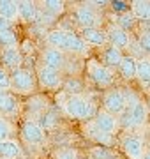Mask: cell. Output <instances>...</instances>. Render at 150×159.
Here are the masks:
<instances>
[{
  "instance_id": "obj_11",
  "label": "cell",
  "mask_w": 150,
  "mask_h": 159,
  "mask_svg": "<svg viewBox=\"0 0 150 159\" xmlns=\"http://www.w3.org/2000/svg\"><path fill=\"white\" fill-rule=\"evenodd\" d=\"M122 148L129 159H141L145 152V140L141 134L129 133L122 138Z\"/></svg>"
},
{
  "instance_id": "obj_21",
  "label": "cell",
  "mask_w": 150,
  "mask_h": 159,
  "mask_svg": "<svg viewBox=\"0 0 150 159\" xmlns=\"http://www.w3.org/2000/svg\"><path fill=\"white\" fill-rule=\"evenodd\" d=\"M131 14L136 21H150V2L148 0H134L131 2Z\"/></svg>"
},
{
  "instance_id": "obj_31",
  "label": "cell",
  "mask_w": 150,
  "mask_h": 159,
  "mask_svg": "<svg viewBox=\"0 0 150 159\" xmlns=\"http://www.w3.org/2000/svg\"><path fill=\"white\" fill-rule=\"evenodd\" d=\"M0 92H11V80H9V71L0 66Z\"/></svg>"
},
{
  "instance_id": "obj_7",
  "label": "cell",
  "mask_w": 150,
  "mask_h": 159,
  "mask_svg": "<svg viewBox=\"0 0 150 159\" xmlns=\"http://www.w3.org/2000/svg\"><path fill=\"white\" fill-rule=\"evenodd\" d=\"M20 134H21V140L25 142V145H29L30 148H39L46 143V133L32 119H27L21 122Z\"/></svg>"
},
{
  "instance_id": "obj_16",
  "label": "cell",
  "mask_w": 150,
  "mask_h": 159,
  "mask_svg": "<svg viewBox=\"0 0 150 159\" xmlns=\"http://www.w3.org/2000/svg\"><path fill=\"white\" fill-rule=\"evenodd\" d=\"M80 37L85 41L87 46H97V48H104L108 44L106 34L103 29H80Z\"/></svg>"
},
{
  "instance_id": "obj_23",
  "label": "cell",
  "mask_w": 150,
  "mask_h": 159,
  "mask_svg": "<svg viewBox=\"0 0 150 159\" xmlns=\"http://www.w3.org/2000/svg\"><path fill=\"white\" fill-rule=\"evenodd\" d=\"M0 16L9 20L11 23H16L20 20L18 16V4L12 0H0Z\"/></svg>"
},
{
  "instance_id": "obj_10",
  "label": "cell",
  "mask_w": 150,
  "mask_h": 159,
  "mask_svg": "<svg viewBox=\"0 0 150 159\" xmlns=\"http://www.w3.org/2000/svg\"><path fill=\"white\" fill-rule=\"evenodd\" d=\"M41 64H44L46 67L55 69L58 73H62L64 69L67 67V64H69V57L65 53H62V51L55 50V48L46 46L41 51Z\"/></svg>"
},
{
  "instance_id": "obj_36",
  "label": "cell",
  "mask_w": 150,
  "mask_h": 159,
  "mask_svg": "<svg viewBox=\"0 0 150 159\" xmlns=\"http://www.w3.org/2000/svg\"><path fill=\"white\" fill-rule=\"evenodd\" d=\"M147 32H150V29H148V30H147Z\"/></svg>"
},
{
  "instance_id": "obj_29",
  "label": "cell",
  "mask_w": 150,
  "mask_h": 159,
  "mask_svg": "<svg viewBox=\"0 0 150 159\" xmlns=\"http://www.w3.org/2000/svg\"><path fill=\"white\" fill-rule=\"evenodd\" d=\"M115 25L118 27V29L126 30L127 29H133L134 25H136V20H134V16L131 14V12H124V14H120V16L115 18Z\"/></svg>"
},
{
  "instance_id": "obj_38",
  "label": "cell",
  "mask_w": 150,
  "mask_h": 159,
  "mask_svg": "<svg viewBox=\"0 0 150 159\" xmlns=\"http://www.w3.org/2000/svg\"><path fill=\"white\" fill-rule=\"evenodd\" d=\"M115 159H117V157H115Z\"/></svg>"
},
{
  "instance_id": "obj_35",
  "label": "cell",
  "mask_w": 150,
  "mask_h": 159,
  "mask_svg": "<svg viewBox=\"0 0 150 159\" xmlns=\"http://www.w3.org/2000/svg\"><path fill=\"white\" fill-rule=\"evenodd\" d=\"M141 159H150V148H145L143 157H141Z\"/></svg>"
},
{
  "instance_id": "obj_14",
  "label": "cell",
  "mask_w": 150,
  "mask_h": 159,
  "mask_svg": "<svg viewBox=\"0 0 150 159\" xmlns=\"http://www.w3.org/2000/svg\"><path fill=\"white\" fill-rule=\"evenodd\" d=\"M92 122L97 129H101L103 133L110 134V136H115L117 133H118V129H120L118 119L113 117V115H110V113H106L104 110H97V111H95Z\"/></svg>"
},
{
  "instance_id": "obj_19",
  "label": "cell",
  "mask_w": 150,
  "mask_h": 159,
  "mask_svg": "<svg viewBox=\"0 0 150 159\" xmlns=\"http://www.w3.org/2000/svg\"><path fill=\"white\" fill-rule=\"evenodd\" d=\"M122 58H124V53H122L120 50H117V48H113V46L106 44L103 48V66H106L108 69H117L118 66H120Z\"/></svg>"
},
{
  "instance_id": "obj_3",
  "label": "cell",
  "mask_w": 150,
  "mask_h": 159,
  "mask_svg": "<svg viewBox=\"0 0 150 159\" xmlns=\"http://www.w3.org/2000/svg\"><path fill=\"white\" fill-rule=\"evenodd\" d=\"M9 80H11V92L14 96H32L37 90V80L30 69H14L9 73Z\"/></svg>"
},
{
  "instance_id": "obj_34",
  "label": "cell",
  "mask_w": 150,
  "mask_h": 159,
  "mask_svg": "<svg viewBox=\"0 0 150 159\" xmlns=\"http://www.w3.org/2000/svg\"><path fill=\"white\" fill-rule=\"evenodd\" d=\"M9 29H12V23L9 21V20L0 16V32H2V30H9Z\"/></svg>"
},
{
  "instance_id": "obj_28",
  "label": "cell",
  "mask_w": 150,
  "mask_h": 159,
  "mask_svg": "<svg viewBox=\"0 0 150 159\" xmlns=\"http://www.w3.org/2000/svg\"><path fill=\"white\" fill-rule=\"evenodd\" d=\"M9 46H18V35L12 29L0 32V48H9Z\"/></svg>"
},
{
  "instance_id": "obj_32",
  "label": "cell",
  "mask_w": 150,
  "mask_h": 159,
  "mask_svg": "<svg viewBox=\"0 0 150 159\" xmlns=\"http://www.w3.org/2000/svg\"><path fill=\"white\" fill-rule=\"evenodd\" d=\"M90 154H92V159H115V157H111V154L108 152V148H104V147L92 148Z\"/></svg>"
},
{
  "instance_id": "obj_22",
  "label": "cell",
  "mask_w": 150,
  "mask_h": 159,
  "mask_svg": "<svg viewBox=\"0 0 150 159\" xmlns=\"http://www.w3.org/2000/svg\"><path fill=\"white\" fill-rule=\"evenodd\" d=\"M136 80L141 85L150 87V57L136 58Z\"/></svg>"
},
{
  "instance_id": "obj_9",
  "label": "cell",
  "mask_w": 150,
  "mask_h": 159,
  "mask_svg": "<svg viewBox=\"0 0 150 159\" xmlns=\"http://www.w3.org/2000/svg\"><path fill=\"white\" fill-rule=\"evenodd\" d=\"M104 34H106V39H108V44L117 48V50H120L122 53L126 50L131 48L133 44V39H131V34L126 32V30L118 29L115 23H110L108 25V29L104 30Z\"/></svg>"
},
{
  "instance_id": "obj_30",
  "label": "cell",
  "mask_w": 150,
  "mask_h": 159,
  "mask_svg": "<svg viewBox=\"0 0 150 159\" xmlns=\"http://www.w3.org/2000/svg\"><path fill=\"white\" fill-rule=\"evenodd\" d=\"M53 159H80V152L73 147H60L53 152Z\"/></svg>"
},
{
  "instance_id": "obj_1",
  "label": "cell",
  "mask_w": 150,
  "mask_h": 159,
  "mask_svg": "<svg viewBox=\"0 0 150 159\" xmlns=\"http://www.w3.org/2000/svg\"><path fill=\"white\" fill-rule=\"evenodd\" d=\"M46 44L65 55H87L88 53V46L80 37V34L67 29L50 30L46 34Z\"/></svg>"
},
{
  "instance_id": "obj_6",
  "label": "cell",
  "mask_w": 150,
  "mask_h": 159,
  "mask_svg": "<svg viewBox=\"0 0 150 159\" xmlns=\"http://www.w3.org/2000/svg\"><path fill=\"white\" fill-rule=\"evenodd\" d=\"M35 80H37V87L42 90H58L64 85L62 73H58L51 67H46L41 62L35 67Z\"/></svg>"
},
{
  "instance_id": "obj_15",
  "label": "cell",
  "mask_w": 150,
  "mask_h": 159,
  "mask_svg": "<svg viewBox=\"0 0 150 159\" xmlns=\"http://www.w3.org/2000/svg\"><path fill=\"white\" fill-rule=\"evenodd\" d=\"M83 131H85V134H87L88 140H90V142H95L99 147L110 148L111 145H115V136H110V134L103 133L101 129H97V127L94 125L92 120H88L87 124H85Z\"/></svg>"
},
{
  "instance_id": "obj_4",
  "label": "cell",
  "mask_w": 150,
  "mask_h": 159,
  "mask_svg": "<svg viewBox=\"0 0 150 159\" xmlns=\"http://www.w3.org/2000/svg\"><path fill=\"white\" fill-rule=\"evenodd\" d=\"M87 74L90 81L99 89H111L115 85V73L108 69L106 66L99 62L97 58H88L87 60Z\"/></svg>"
},
{
  "instance_id": "obj_5",
  "label": "cell",
  "mask_w": 150,
  "mask_h": 159,
  "mask_svg": "<svg viewBox=\"0 0 150 159\" xmlns=\"http://www.w3.org/2000/svg\"><path fill=\"white\" fill-rule=\"evenodd\" d=\"M74 21L80 25V29H95L101 27L103 18L99 16V11L94 4H78L73 11Z\"/></svg>"
},
{
  "instance_id": "obj_17",
  "label": "cell",
  "mask_w": 150,
  "mask_h": 159,
  "mask_svg": "<svg viewBox=\"0 0 150 159\" xmlns=\"http://www.w3.org/2000/svg\"><path fill=\"white\" fill-rule=\"evenodd\" d=\"M23 147L21 143L12 140H4L0 142V157L2 159H23Z\"/></svg>"
},
{
  "instance_id": "obj_18",
  "label": "cell",
  "mask_w": 150,
  "mask_h": 159,
  "mask_svg": "<svg viewBox=\"0 0 150 159\" xmlns=\"http://www.w3.org/2000/svg\"><path fill=\"white\" fill-rule=\"evenodd\" d=\"M16 4H18V16H20V20H23L27 23L37 21L39 9H37L35 2H32V0H20Z\"/></svg>"
},
{
  "instance_id": "obj_8",
  "label": "cell",
  "mask_w": 150,
  "mask_h": 159,
  "mask_svg": "<svg viewBox=\"0 0 150 159\" xmlns=\"http://www.w3.org/2000/svg\"><path fill=\"white\" fill-rule=\"evenodd\" d=\"M127 104H126V97L122 94V89H117V87H111L104 92L103 96V110L106 113L113 115V117H120L124 111H126Z\"/></svg>"
},
{
  "instance_id": "obj_27",
  "label": "cell",
  "mask_w": 150,
  "mask_h": 159,
  "mask_svg": "<svg viewBox=\"0 0 150 159\" xmlns=\"http://www.w3.org/2000/svg\"><path fill=\"white\" fill-rule=\"evenodd\" d=\"M14 124H12L9 119H4V117H0V142H4V140H12L14 138Z\"/></svg>"
},
{
  "instance_id": "obj_13",
  "label": "cell",
  "mask_w": 150,
  "mask_h": 159,
  "mask_svg": "<svg viewBox=\"0 0 150 159\" xmlns=\"http://www.w3.org/2000/svg\"><path fill=\"white\" fill-rule=\"evenodd\" d=\"M0 66L7 69L9 73L14 69L23 67V53L18 46H9V48H2L0 51Z\"/></svg>"
},
{
  "instance_id": "obj_37",
  "label": "cell",
  "mask_w": 150,
  "mask_h": 159,
  "mask_svg": "<svg viewBox=\"0 0 150 159\" xmlns=\"http://www.w3.org/2000/svg\"><path fill=\"white\" fill-rule=\"evenodd\" d=\"M0 159H2V157H0Z\"/></svg>"
},
{
  "instance_id": "obj_12",
  "label": "cell",
  "mask_w": 150,
  "mask_h": 159,
  "mask_svg": "<svg viewBox=\"0 0 150 159\" xmlns=\"http://www.w3.org/2000/svg\"><path fill=\"white\" fill-rule=\"evenodd\" d=\"M21 113V102L12 92H0V117L14 119Z\"/></svg>"
},
{
  "instance_id": "obj_24",
  "label": "cell",
  "mask_w": 150,
  "mask_h": 159,
  "mask_svg": "<svg viewBox=\"0 0 150 159\" xmlns=\"http://www.w3.org/2000/svg\"><path fill=\"white\" fill-rule=\"evenodd\" d=\"M39 11L46 12V14H50V16H58V14H62L64 9H65V4L64 2H60V0H44V2H41L39 6Z\"/></svg>"
},
{
  "instance_id": "obj_33",
  "label": "cell",
  "mask_w": 150,
  "mask_h": 159,
  "mask_svg": "<svg viewBox=\"0 0 150 159\" xmlns=\"http://www.w3.org/2000/svg\"><path fill=\"white\" fill-rule=\"evenodd\" d=\"M139 48L150 55V32H143L139 35Z\"/></svg>"
},
{
  "instance_id": "obj_25",
  "label": "cell",
  "mask_w": 150,
  "mask_h": 159,
  "mask_svg": "<svg viewBox=\"0 0 150 159\" xmlns=\"http://www.w3.org/2000/svg\"><path fill=\"white\" fill-rule=\"evenodd\" d=\"M64 90L67 92L69 96H83L85 92V87H83V81L80 78H69L64 81Z\"/></svg>"
},
{
  "instance_id": "obj_20",
  "label": "cell",
  "mask_w": 150,
  "mask_h": 159,
  "mask_svg": "<svg viewBox=\"0 0 150 159\" xmlns=\"http://www.w3.org/2000/svg\"><path fill=\"white\" fill-rule=\"evenodd\" d=\"M117 69H118L120 76L126 80V81L136 80V58H134V55H124L120 66Z\"/></svg>"
},
{
  "instance_id": "obj_26",
  "label": "cell",
  "mask_w": 150,
  "mask_h": 159,
  "mask_svg": "<svg viewBox=\"0 0 150 159\" xmlns=\"http://www.w3.org/2000/svg\"><path fill=\"white\" fill-rule=\"evenodd\" d=\"M29 108H30L32 113H35V119H37L39 115H42L48 110L46 97L42 99V97H39V96H34L32 99H29ZM35 119H32V120H35Z\"/></svg>"
},
{
  "instance_id": "obj_2",
  "label": "cell",
  "mask_w": 150,
  "mask_h": 159,
  "mask_svg": "<svg viewBox=\"0 0 150 159\" xmlns=\"http://www.w3.org/2000/svg\"><path fill=\"white\" fill-rule=\"evenodd\" d=\"M62 110L69 119L88 122V120L94 119V115L97 111V106L92 99H88L83 94V96H67V99L62 104Z\"/></svg>"
}]
</instances>
